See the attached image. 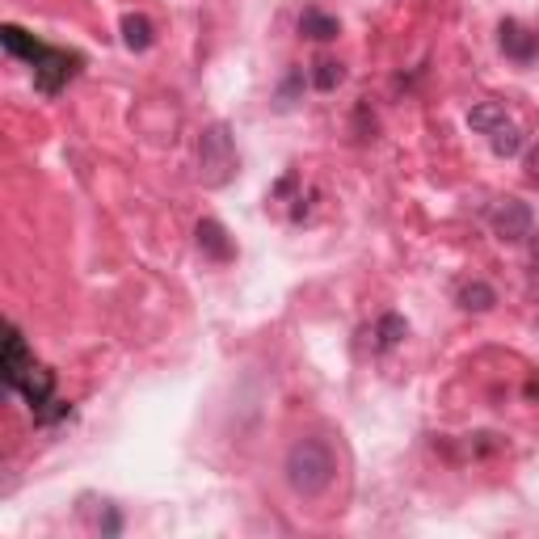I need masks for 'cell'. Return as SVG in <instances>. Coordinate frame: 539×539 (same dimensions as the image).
<instances>
[{"label": "cell", "mask_w": 539, "mask_h": 539, "mask_svg": "<svg viewBox=\"0 0 539 539\" xmlns=\"http://www.w3.org/2000/svg\"><path fill=\"white\" fill-rule=\"evenodd\" d=\"M283 476L299 497H321L337 476V455L325 438H299L283 459Z\"/></svg>", "instance_id": "6da1fadb"}, {"label": "cell", "mask_w": 539, "mask_h": 539, "mask_svg": "<svg viewBox=\"0 0 539 539\" xmlns=\"http://www.w3.org/2000/svg\"><path fill=\"white\" fill-rule=\"evenodd\" d=\"M198 177H203V186H228L236 177V148L228 123H211L198 135Z\"/></svg>", "instance_id": "7a4b0ae2"}, {"label": "cell", "mask_w": 539, "mask_h": 539, "mask_svg": "<svg viewBox=\"0 0 539 539\" xmlns=\"http://www.w3.org/2000/svg\"><path fill=\"white\" fill-rule=\"evenodd\" d=\"M81 64H85V59L76 55V51H59V47H47V43H43V47H38V55L30 59V68H34V89L47 93V97H55L76 72H81Z\"/></svg>", "instance_id": "3957f363"}, {"label": "cell", "mask_w": 539, "mask_h": 539, "mask_svg": "<svg viewBox=\"0 0 539 539\" xmlns=\"http://www.w3.org/2000/svg\"><path fill=\"white\" fill-rule=\"evenodd\" d=\"M489 224L497 232V241L523 245V241H531V232H535V215H531L527 203H518V198H502V203L489 211Z\"/></svg>", "instance_id": "277c9868"}, {"label": "cell", "mask_w": 539, "mask_h": 539, "mask_svg": "<svg viewBox=\"0 0 539 539\" xmlns=\"http://www.w3.org/2000/svg\"><path fill=\"white\" fill-rule=\"evenodd\" d=\"M497 43H502V55L514 59V64H535V55H539V30L523 26L518 17H506V22L497 26Z\"/></svg>", "instance_id": "5b68a950"}, {"label": "cell", "mask_w": 539, "mask_h": 539, "mask_svg": "<svg viewBox=\"0 0 539 539\" xmlns=\"http://www.w3.org/2000/svg\"><path fill=\"white\" fill-rule=\"evenodd\" d=\"M34 367V354L26 346V337L17 333V325L5 329V354H0V379H5V388L17 392V384L26 379V371Z\"/></svg>", "instance_id": "8992f818"}, {"label": "cell", "mask_w": 539, "mask_h": 539, "mask_svg": "<svg viewBox=\"0 0 539 539\" xmlns=\"http://www.w3.org/2000/svg\"><path fill=\"white\" fill-rule=\"evenodd\" d=\"M17 392H22L26 396V405H30V413L38 417V413H43L51 401H55V371H47V367H30L26 371V379H22V384H17Z\"/></svg>", "instance_id": "52a82bcc"}, {"label": "cell", "mask_w": 539, "mask_h": 539, "mask_svg": "<svg viewBox=\"0 0 539 539\" xmlns=\"http://www.w3.org/2000/svg\"><path fill=\"white\" fill-rule=\"evenodd\" d=\"M194 236H198V249H203L211 262H232V241H228V232H224V224L219 219H203V224L194 228Z\"/></svg>", "instance_id": "ba28073f"}, {"label": "cell", "mask_w": 539, "mask_h": 539, "mask_svg": "<svg viewBox=\"0 0 539 539\" xmlns=\"http://www.w3.org/2000/svg\"><path fill=\"white\" fill-rule=\"evenodd\" d=\"M299 34L312 38V43H333V38L342 34V22L325 9H304L299 13Z\"/></svg>", "instance_id": "9c48e42d"}, {"label": "cell", "mask_w": 539, "mask_h": 539, "mask_svg": "<svg viewBox=\"0 0 539 539\" xmlns=\"http://www.w3.org/2000/svg\"><path fill=\"white\" fill-rule=\"evenodd\" d=\"M152 38H156V30H152V22H148L144 13H127V17H123V43H127L131 51H148Z\"/></svg>", "instance_id": "30bf717a"}, {"label": "cell", "mask_w": 539, "mask_h": 539, "mask_svg": "<svg viewBox=\"0 0 539 539\" xmlns=\"http://www.w3.org/2000/svg\"><path fill=\"white\" fill-rule=\"evenodd\" d=\"M0 43H5V51H9V55L26 59V64H30V59L38 55V47H43V43H38L34 34H26L22 26H5V30H0Z\"/></svg>", "instance_id": "8fae6325"}, {"label": "cell", "mask_w": 539, "mask_h": 539, "mask_svg": "<svg viewBox=\"0 0 539 539\" xmlns=\"http://www.w3.org/2000/svg\"><path fill=\"white\" fill-rule=\"evenodd\" d=\"M506 123H510V118H506V110L497 102H481V106H472V114H468V127L481 131V135H493L497 127H506Z\"/></svg>", "instance_id": "7c38bea8"}, {"label": "cell", "mask_w": 539, "mask_h": 539, "mask_svg": "<svg viewBox=\"0 0 539 539\" xmlns=\"http://www.w3.org/2000/svg\"><path fill=\"white\" fill-rule=\"evenodd\" d=\"M497 304V291L489 283H468V287H459V308H468V312H489Z\"/></svg>", "instance_id": "4fadbf2b"}, {"label": "cell", "mask_w": 539, "mask_h": 539, "mask_svg": "<svg viewBox=\"0 0 539 539\" xmlns=\"http://www.w3.org/2000/svg\"><path fill=\"white\" fill-rule=\"evenodd\" d=\"M342 81H346V64H342V59H316V64H312V85L321 93L337 89Z\"/></svg>", "instance_id": "5bb4252c"}, {"label": "cell", "mask_w": 539, "mask_h": 539, "mask_svg": "<svg viewBox=\"0 0 539 539\" xmlns=\"http://www.w3.org/2000/svg\"><path fill=\"white\" fill-rule=\"evenodd\" d=\"M489 144H493V152L502 156V161H510V156H518V148H523V131H518L514 123H506V127H497L489 135Z\"/></svg>", "instance_id": "9a60e30c"}, {"label": "cell", "mask_w": 539, "mask_h": 539, "mask_svg": "<svg viewBox=\"0 0 539 539\" xmlns=\"http://www.w3.org/2000/svg\"><path fill=\"white\" fill-rule=\"evenodd\" d=\"M409 333V325H405V316H396V312H388L384 321H379V329H375V337H379V350H392L396 342H401V337Z\"/></svg>", "instance_id": "2e32d148"}, {"label": "cell", "mask_w": 539, "mask_h": 539, "mask_svg": "<svg viewBox=\"0 0 539 539\" xmlns=\"http://www.w3.org/2000/svg\"><path fill=\"white\" fill-rule=\"evenodd\" d=\"M527 182H531V186H539V144L527 152Z\"/></svg>", "instance_id": "e0dca14e"}, {"label": "cell", "mask_w": 539, "mask_h": 539, "mask_svg": "<svg viewBox=\"0 0 539 539\" xmlns=\"http://www.w3.org/2000/svg\"><path fill=\"white\" fill-rule=\"evenodd\" d=\"M531 262L539 266V232H531Z\"/></svg>", "instance_id": "ac0fdd59"}]
</instances>
